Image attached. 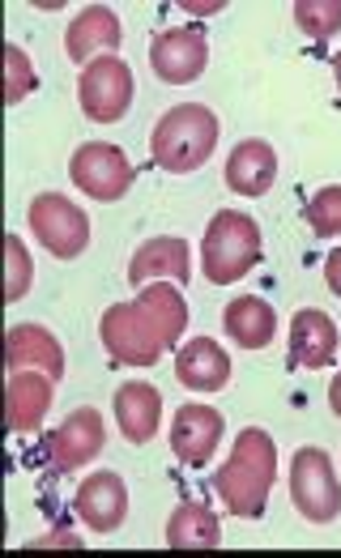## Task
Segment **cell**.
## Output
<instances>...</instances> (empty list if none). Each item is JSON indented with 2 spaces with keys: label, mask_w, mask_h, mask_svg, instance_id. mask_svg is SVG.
<instances>
[{
  "label": "cell",
  "mask_w": 341,
  "mask_h": 558,
  "mask_svg": "<svg viewBox=\"0 0 341 558\" xmlns=\"http://www.w3.org/2000/svg\"><path fill=\"white\" fill-rule=\"evenodd\" d=\"M188 243L180 234H158V239H146L137 247V256L129 260V281H149V278H171V281H188Z\"/></svg>",
  "instance_id": "ffe728a7"
},
{
  "label": "cell",
  "mask_w": 341,
  "mask_h": 558,
  "mask_svg": "<svg viewBox=\"0 0 341 558\" xmlns=\"http://www.w3.org/2000/svg\"><path fill=\"white\" fill-rule=\"evenodd\" d=\"M294 22L312 39H333L341 35V0H294Z\"/></svg>",
  "instance_id": "cb8c5ba5"
},
{
  "label": "cell",
  "mask_w": 341,
  "mask_h": 558,
  "mask_svg": "<svg viewBox=\"0 0 341 558\" xmlns=\"http://www.w3.org/2000/svg\"><path fill=\"white\" fill-rule=\"evenodd\" d=\"M115 44H120V17H115L111 9H102V4L82 9V13L69 22V31H64V51H69L73 64H90L95 51L111 56Z\"/></svg>",
  "instance_id": "ac0fdd59"
},
{
  "label": "cell",
  "mask_w": 341,
  "mask_h": 558,
  "mask_svg": "<svg viewBox=\"0 0 341 558\" xmlns=\"http://www.w3.org/2000/svg\"><path fill=\"white\" fill-rule=\"evenodd\" d=\"M218 439H222V414L209 410V405H180L175 410V422H171V448L184 465H209V457L218 452Z\"/></svg>",
  "instance_id": "4fadbf2b"
},
{
  "label": "cell",
  "mask_w": 341,
  "mask_h": 558,
  "mask_svg": "<svg viewBox=\"0 0 341 558\" xmlns=\"http://www.w3.org/2000/svg\"><path fill=\"white\" fill-rule=\"evenodd\" d=\"M325 281H329V290L341 299V247H333L329 260H325Z\"/></svg>",
  "instance_id": "f1b7e54d"
},
{
  "label": "cell",
  "mask_w": 341,
  "mask_h": 558,
  "mask_svg": "<svg viewBox=\"0 0 341 558\" xmlns=\"http://www.w3.org/2000/svg\"><path fill=\"white\" fill-rule=\"evenodd\" d=\"M69 175H73V184L82 187L86 196H95V201H120L133 187V180H137V171L124 158V149L120 145H107V141L77 145L73 149V162H69Z\"/></svg>",
  "instance_id": "ba28073f"
},
{
  "label": "cell",
  "mask_w": 341,
  "mask_h": 558,
  "mask_svg": "<svg viewBox=\"0 0 341 558\" xmlns=\"http://www.w3.org/2000/svg\"><path fill=\"white\" fill-rule=\"evenodd\" d=\"M137 303L154 316V325L162 332L167 350L180 345V337H184V328H188V303H184V294H180L171 281H149L146 290L137 294Z\"/></svg>",
  "instance_id": "603a6c76"
},
{
  "label": "cell",
  "mask_w": 341,
  "mask_h": 558,
  "mask_svg": "<svg viewBox=\"0 0 341 558\" xmlns=\"http://www.w3.org/2000/svg\"><path fill=\"white\" fill-rule=\"evenodd\" d=\"M278 477V448L273 435L260 426H247L235 435V448L227 457V465L214 473V490L222 495L227 512L244 515V520H260L269 508V490Z\"/></svg>",
  "instance_id": "6da1fadb"
},
{
  "label": "cell",
  "mask_w": 341,
  "mask_h": 558,
  "mask_svg": "<svg viewBox=\"0 0 341 558\" xmlns=\"http://www.w3.org/2000/svg\"><path fill=\"white\" fill-rule=\"evenodd\" d=\"M184 9H188V13H196V17H209V13H218V9H227V4H222V0H209V4H193V0H188Z\"/></svg>",
  "instance_id": "f546056e"
},
{
  "label": "cell",
  "mask_w": 341,
  "mask_h": 558,
  "mask_svg": "<svg viewBox=\"0 0 341 558\" xmlns=\"http://www.w3.org/2000/svg\"><path fill=\"white\" fill-rule=\"evenodd\" d=\"M4 260H9L4 303H17V299L31 290V281H35V260H31V252H26V243H22L17 234H9V239H4Z\"/></svg>",
  "instance_id": "d4e9b609"
},
{
  "label": "cell",
  "mask_w": 341,
  "mask_h": 558,
  "mask_svg": "<svg viewBox=\"0 0 341 558\" xmlns=\"http://www.w3.org/2000/svg\"><path fill=\"white\" fill-rule=\"evenodd\" d=\"M4 367L9 372H48L64 379V350L44 325H13L4 332Z\"/></svg>",
  "instance_id": "5bb4252c"
},
{
  "label": "cell",
  "mask_w": 341,
  "mask_h": 558,
  "mask_svg": "<svg viewBox=\"0 0 341 558\" xmlns=\"http://www.w3.org/2000/svg\"><path fill=\"white\" fill-rule=\"evenodd\" d=\"M278 180V154L273 145L260 137L240 141L227 158V187L240 196H265Z\"/></svg>",
  "instance_id": "2e32d148"
},
{
  "label": "cell",
  "mask_w": 341,
  "mask_h": 558,
  "mask_svg": "<svg viewBox=\"0 0 341 558\" xmlns=\"http://www.w3.org/2000/svg\"><path fill=\"white\" fill-rule=\"evenodd\" d=\"M222 542V524L209 512V504L184 499L167 520V546L171 550H214Z\"/></svg>",
  "instance_id": "7402d4cb"
},
{
  "label": "cell",
  "mask_w": 341,
  "mask_h": 558,
  "mask_svg": "<svg viewBox=\"0 0 341 558\" xmlns=\"http://www.w3.org/2000/svg\"><path fill=\"white\" fill-rule=\"evenodd\" d=\"M175 375L184 388L193 392H222L231 384V359L218 341L209 337H193L180 354H175Z\"/></svg>",
  "instance_id": "e0dca14e"
},
{
  "label": "cell",
  "mask_w": 341,
  "mask_h": 558,
  "mask_svg": "<svg viewBox=\"0 0 341 558\" xmlns=\"http://www.w3.org/2000/svg\"><path fill=\"white\" fill-rule=\"evenodd\" d=\"M31 231L56 260H77L90 243V218L60 192H44L31 201Z\"/></svg>",
  "instance_id": "52a82bcc"
},
{
  "label": "cell",
  "mask_w": 341,
  "mask_h": 558,
  "mask_svg": "<svg viewBox=\"0 0 341 558\" xmlns=\"http://www.w3.org/2000/svg\"><path fill=\"white\" fill-rule=\"evenodd\" d=\"M77 102L86 120L115 124L133 107V69L120 56H95L77 77Z\"/></svg>",
  "instance_id": "5b68a950"
},
{
  "label": "cell",
  "mask_w": 341,
  "mask_h": 558,
  "mask_svg": "<svg viewBox=\"0 0 341 558\" xmlns=\"http://www.w3.org/2000/svg\"><path fill=\"white\" fill-rule=\"evenodd\" d=\"M102 444H107L102 414L90 410V405H82V410H73V414L48 435V461L56 473H69V469L90 465L98 452H102Z\"/></svg>",
  "instance_id": "9c48e42d"
},
{
  "label": "cell",
  "mask_w": 341,
  "mask_h": 558,
  "mask_svg": "<svg viewBox=\"0 0 341 558\" xmlns=\"http://www.w3.org/2000/svg\"><path fill=\"white\" fill-rule=\"evenodd\" d=\"M218 145V116L205 107V102H180L171 107L158 124H154V137H149V154L162 171L171 175H188L196 167L209 162Z\"/></svg>",
  "instance_id": "7a4b0ae2"
},
{
  "label": "cell",
  "mask_w": 341,
  "mask_h": 558,
  "mask_svg": "<svg viewBox=\"0 0 341 558\" xmlns=\"http://www.w3.org/2000/svg\"><path fill=\"white\" fill-rule=\"evenodd\" d=\"M51 392H56V379L48 372H9L4 384V418L9 430L17 435H35L51 410Z\"/></svg>",
  "instance_id": "7c38bea8"
},
{
  "label": "cell",
  "mask_w": 341,
  "mask_h": 558,
  "mask_svg": "<svg viewBox=\"0 0 341 558\" xmlns=\"http://www.w3.org/2000/svg\"><path fill=\"white\" fill-rule=\"evenodd\" d=\"M149 64H154V73H158L162 82H171V86H184V82L200 77L205 64H209V39H205V31H196V26L162 31V35L149 44Z\"/></svg>",
  "instance_id": "30bf717a"
},
{
  "label": "cell",
  "mask_w": 341,
  "mask_h": 558,
  "mask_svg": "<svg viewBox=\"0 0 341 558\" xmlns=\"http://www.w3.org/2000/svg\"><path fill=\"white\" fill-rule=\"evenodd\" d=\"M329 405H333V414L341 418V372H338V379L329 384Z\"/></svg>",
  "instance_id": "4dcf8cb0"
},
{
  "label": "cell",
  "mask_w": 341,
  "mask_h": 558,
  "mask_svg": "<svg viewBox=\"0 0 341 558\" xmlns=\"http://www.w3.org/2000/svg\"><path fill=\"white\" fill-rule=\"evenodd\" d=\"M222 328H227V337H231L240 350H265V345L273 341V332H278V316H273V307H269L265 299L244 294V299H231V303H227Z\"/></svg>",
  "instance_id": "44dd1931"
},
{
  "label": "cell",
  "mask_w": 341,
  "mask_h": 558,
  "mask_svg": "<svg viewBox=\"0 0 341 558\" xmlns=\"http://www.w3.org/2000/svg\"><path fill=\"white\" fill-rule=\"evenodd\" d=\"M307 227L320 239H338L341 234V187H320L307 201Z\"/></svg>",
  "instance_id": "4316f807"
},
{
  "label": "cell",
  "mask_w": 341,
  "mask_h": 558,
  "mask_svg": "<svg viewBox=\"0 0 341 558\" xmlns=\"http://www.w3.org/2000/svg\"><path fill=\"white\" fill-rule=\"evenodd\" d=\"M333 77H338V90H341V51L333 56Z\"/></svg>",
  "instance_id": "1f68e13d"
},
{
  "label": "cell",
  "mask_w": 341,
  "mask_h": 558,
  "mask_svg": "<svg viewBox=\"0 0 341 558\" xmlns=\"http://www.w3.org/2000/svg\"><path fill=\"white\" fill-rule=\"evenodd\" d=\"M4 69H9V73H4V102H9V107H17L26 94L39 86L35 64H31V56H26L22 47L9 44L4 47Z\"/></svg>",
  "instance_id": "484cf974"
},
{
  "label": "cell",
  "mask_w": 341,
  "mask_h": 558,
  "mask_svg": "<svg viewBox=\"0 0 341 558\" xmlns=\"http://www.w3.org/2000/svg\"><path fill=\"white\" fill-rule=\"evenodd\" d=\"M26 550H82V537L73 529H56L48 537H35Z\"/></svg>",
  "instance_id": "83f0119b"
},
{
  "label": "cell",
  "mask_w": 341,
  "mask_h": 558,
  "mask_svg": "<svg viewBox=\"0 0 341 558\" xmlns=\"http://www.w3.org/2000/svg\"><path fill=\"white\" fill-rule=\"evenodd\" d=\"M291 499L299 515H307L312 524H329L341 515V486L325 448H299L294 452Z\"/></svg>",
  "instance_id": "8992f818"
},
{
  "label": "cell",
  "mask_w": 341,
  "mask_h": 558,
  "mask_svg": "<svg viewBox=\"0 0 341 558\" xmlns=\"http://www.w3.org/2000/svg\"><path fill=\"white\" fill-rule=\"evenodd\" d=\"M341 332L338 325L316 312V307H303L291 320V367H307V372H320L338 359Z\"/></svg>",
  "instance_id": "9a60e30c"
},
{
  "label": "cell",
  "mask_w": 341,
  "mask_h": 558,
  "mask_svg": "<svg viewBox=\"0 0 341 558\" xmlns=\"http://www.w3.org/2000/svg\"><path fill=\"white\" fill-rule=\"evenodd\" d=\"M98 337H102V350L124 367H154L167 350L154 316L142 303H111L98 320Z\"/></svg>",
  "instance_id": "277c9868"
},
{
  "label": "cell",
  "mask_w": 341,
  "mask_h": 558,
  "mask_svg": "<svg viewBox=\"0 0 341 558\" xmlns=\"http://www.w3.org/2000/svg\"><path fill=\"white\" fill-rule=\"evenodd\" d=\"M200 252H205V281L231 286L260 260V227L247 214L222 209V214H214Z\"/></svg>",
  "instance_id": "3957f363"
},
{
  "label": "cell",
  "mask_w": 341,
  "mask_h": 558,
  "mask_svg": "<svg viewBox=\"0 0 341 558\" xmlns=\"http://www.w3.org/2000/svg\"><path fill=\"white\" fill-rule=\"evenodd\" d=\"M73 512L82 515L95 533H115L129 515V486L120 473L102 469V473H90L82 486H77V499H73Z\"/></svg>",
  "instance_id": "8fae6325"
},
{
  "label": "cell",
  "mask_w": 341,
  "mask_h": 558,
  "mask_svg": "<svg viewBox=\"0 0 341 558\" xmlns=\"http://www.w3.org/2000/svg\"><path fill=\"white\" fill-rule=\"evenodd\" d=\"M115 422L124 430L129 444H149L158 435V422H162V397L154 384H120L115 388Z\"/></svg>",
  "instance_id": "d6986e66"
}]
</instances>
